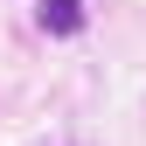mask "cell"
<instances>
[{
  "label": "cell",
  "mask_w": 146,
  "mask_h": 146,
  "mask_svg": "<svg viewBox=\"0 0 146 146\" xmlns=\"http://www.w3.org/2000/svg\"><path fill=\"white\" fill-rule=\"evenodd\" d=\"M90 21V14H84V0H35V28H42V35H56V42H63V35H77Z\"/></svg>",
  "instance_id": "6da1fadb"
}]
</instances>
